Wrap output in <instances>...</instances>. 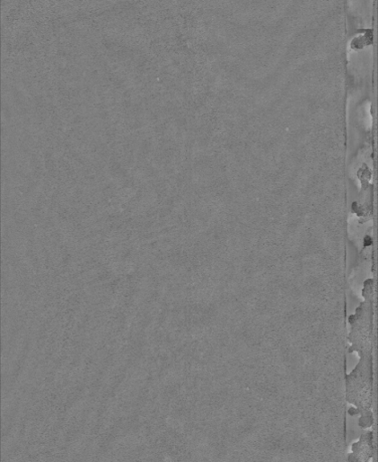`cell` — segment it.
Returning <instances> with one entry per match:
<instances>
[{"label": "cell", "instance_id": "obj_1", "mask_svg": "<svg viewBox=\"0 0 378 462\" xmlns=\"http://www.w3.org/2000/svg\"><path fill=\"white\" fill-rule=\"evenodd\" d=\"M352 451L347 454V462H369L374 454V431H367L351 445Z\"/></svg>", "mask_w": 378, "mask_h": 462}]
</instances>
